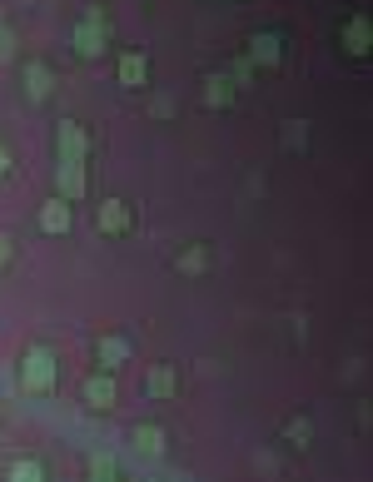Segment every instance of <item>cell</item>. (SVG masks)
Returning <instances> with one entry per match:
<instances>
[{"label": "cell", "mask_w": 373, "mask_h": 482, "mask_svg": "<svg viewBox=\"0 0 373 482\" xmlns=\"http://www.w3.org/2000/svg\"><path fill=\"white\" fill-rule=\"evenodd\" d=\"M55 154L60 160H90V135L85 125H75V119H60V129H55Z\"/></svg>", "instance_id": "cell-4"}, {"label": "cell", "mask_w": 373, "mask_h": 482, "mask_svg": "<svg viewBox=\"0 0 373 482\" xmlns=\"http://www.w3.org/2000/svg\"><path fill=\"white\" fill-rule=\"evenodd\" d=\"M369 15H349V25H343V50H349V55H359V60H363V55H369Z\"/></svg>", "instance_id": "cell-14"}, {"label": "cell", "mask_w": 373, "mask_h": 482, "mask_svg": "<svg viewBox=\"0 0 373 482\" xmlns=\"http://www.w3.org/2000/svg\"><path fill=\"white\" fill-rule=\"evenodd\" d=\"M5 60H15V35L11 31H0V65Z\"/></svg>", "instance_id": "cell-23"}, {"label": "cell", "mask_w": 373, "mask_h": 482, "mask_svg": "<svg viewBox=\"0 0 373 482\" xmlns=\"http://www.w3.org/2000/svg\"><path fill=\"white\" fill-rule=\"evenodd\" d=\"M70 224H75V209L60 199V194L40 204V229H45V234H55V239H60V234H70Z\"/></svg>", "instance_id": "cell-10"}, {"label": "cell", "mask_w": 373, "mask_h": 482, "mask_svg": "<svg viewBox=\"0 0 373 482\" xmlns=\"http://www.w3.org/2000/svg\"><path fill=\"white\" fill-rule=\"evenodd\" d=\"M284 438H289V448H309V443H314V423L309 418H289Z\"/></svg>", "instance_id": "cell-18"}, {"label": "cell", "mask_w": 373, "mask_h": 482, "mask_svg": "<svg viewBox=\"0 0 373 482\" xmlns=\"http://www.w3.org/2000/svg\"><path fill=\"white\" fill-rule=\"evenodd\" d=\"M95 358H100L105 373L125 368L129 364V338H125V333H100V338H95Z\"/></svg>", "instance_id": "cell-8"}, {"label": "cell", "mask_w": 373, "mask_h": 482, "mask_svg": "<svg viewBox=\"0 0 373 482\" xmlns=\"http://www.w3.org/2000/svg\"><path fill=\"white\" fill-rule=\"evenodd\" d=\"M11 174V154H5V145H0V180Z\"/></svg>", "instance_id": "cell-25"}, {"label": "cell", "mask_w": 373, "mask_h": 482, "mask_svg": "<svg viewBox=\"0 0 373 482\" xmlns=\"http://www.w3.org/2000/svg\"><path fill=\"white\" fill-rule=\"evenodd\" d=\"M85 189H90V180H85V164H80V160H60V164H55V194H60L65 204H80V199H85Z\"/></svg>", "instance_id": "cell-3"}, {"label": "cell", "mask_w": 373, "mask_h": 482, "mask_svg": "<svg viewBox=\"0 0 373 482\" xmlns=\"http://www.w3.org/2000/svg\"><path fill=\"white\" fill-rule=\"evenodd\" d=\"M50 90H55L50 65H45V60H25V95L40 105V100H50Z\"/></svg>", "instance_id": "cell-12"}, {"label": "cell", "mask_w": 373, "mask_h": 482, "mask_svg": "<svg viewBox=\"0 0 373 482\" xmlns=\"http://www.w3.org/2000/svg\"><path fill=\"white\" fill-rule=\"evenodd\" d=\"M55 383H60V364H55V354L50 348H25V358H21V388L25 393H55Z\"/></svg>", "instance_id": "cell-1"}, {"label": "cell", "mask_w": 373, "mask_h": 482, "mask_svg": "<svg viewBox=\"0 0 373 482\" xmlns=\"http://www.w3.org/2000/svg\"><path fill=\"white\" fill-rule=\"evenodd\" d=\"M279 60H284V40H279L274 31H254V35H249V65H254V70H259V65L274 70Z\"/></svg>", "instance_id": "cell-7"}, {"label": "cell", "mask_w": 373, "mask_h": 482, "mask_svg": "<svg viewBox=\"0 0 373 482\" xmlns=\"http://www.w3.org/2000/svg\"><path fill=\"white\" fill-rule=\"evenodd\" d=\"M0 31H5V15H0Z\"/></svg>", "instance_id": "cell-26"}, {"label": "cell", "mask_w": 373, "mask_h": 482, "mask_svg": "<svg viewBox=\"0 0 373 482\" xmlns=\"http://www.w3.org/2000/svg\"><path fill=\"white\" fill-rule=\"evenodd\" d=\"M224 75L235 80V90H239V85H249V80H254V65H249V55H239V60L224 70Z\"/></svg>", "instance_id": "cell-20"}, {"label": "cell", "mask_w": 373, "mask_h": 482, "mask_svg": "<svg viewBox=\"0 0 373 482\" xmlns=\"http://www.w3.org/2000/svg\"><path fill=\"white\" fill-rule=\"evenodd\" d=\"M174 268H180V274H204V268H209V249H204V244L184 249V254L174 259Z\"/></svg>", "instance_id": "cell-17"}, {"label": "cell", "mask_w": 373, "mask_h": 482, "mask_svg": "<svg viewBox=\"0 0 373 482\" xmlns=\"http://www.w3.org/2000/svg\"><path fill=\"white\" fill-rule=\"evenodd\" d=\"M149 115L170 119V115H174V100H170V95H155V100H149Z\"/></svg>", "instance_id": "cell-22"}, {"label": "cell", "mask_w": 373, "mask_h": 482, "mask_svg": "<svg viewBox=\"0 0 373 482\" xmlns=\"http://www.w3.org/2000/svg\"><path fill=\"white\" fill-rule=\"evenodd\" d=\"M5 482H50V472H45V462H35V458H15L11 468H5Z\"/></svg>", "instance_id": "cell-16"}, {"label": "cell", "mask_w": 373, "mask_h": 482, "mask_svg": "<svg viewBox=\"0 0 373 482\" xmlns=\"http://www.w3.org/2000/svg\"><path fill=\"white\" fill-rule=\"evenodd\" d=\"M149 80V55L145 50H125L120 55V85L125 90H145Z\"/></svg>", "instance_id": "cell-11"}, {"label": "cell", "mask_w": 373, "mask_h": 482, "mask_svg": "<svg viewBox=\"0 0 373 482\" xmlns=\"http://www.w3.org/2000/svg\"><path fill=\"white\" fill-rule=\"evenodd\" d=\"M80 398H85V403L95 408V413H110V408L120 403L115 373H105V368H100V373H90V378H85V388H80Z\"/></svg>", "instance_id": "cell-6"}, {"label": "cell", "mask_w": 373, "mask_h": 482, "mask_svg": "<svg viewBox=\"0 0 373 482\" xmlns=\"http://www.w3.org/2000/svg\"><path fill=\"white\" fill-rule=\"evenodd\" d=\"M75 50L85 55V60H95V55H105V45H110V15L100 11V5H90L85 11V21L75 25Z\"/></svg>", "instance_id": "cell-2"}, {"label": "cell", "mask_w": 373, "mask_h": 482, "mask_svg": "<svg viewBox=\"0 0 373 482\" xmlns=\"http://www.w3.org/2000/svg\"><path fill=\"white\" fill-rule=\"evenodd\" d=\"M204 105H209V110H224V105H235V80L224 75V70H214V75L204 80Z\"/></svg>", "instance_id": "cell-15"}, {"label": "cell", "mask_w": 373, "mask_h": 482, "mask_svg": "<svg viewBox=\"0 0 373 482\" xmlns=\"http://www.w3.org/2000/svg\"><path fill=\"white\" fill-rule=\"evenodd\" d=\"M90 482H120L115 458H110V452H95V458H90Z\"/></svg>", "instance_id": "cell-19"}, {"label": "cell", "mask_w": 373, "mask_h": 482, "mask_svg": "<svg viewBox=\"0 0 373 482\" xmlns=\"http://www.w3.org/2000/svg\"><path fill=\"white\" fill-rule=\"evenodd\" d=\"M284 145H289V150H298V145H309V129H304V125L294 119V125L284 129Z\"/></svg>", "instance_id": "cell-21"}, {"label": "cell", "mask_w": 373, "mask_h": 482, "mask_svg": "<svg viewBox=\"0 0 373 482\" xmlns=\"http://www.w3.org/2000/svg\"><path fill=\"white\" fill-rule=\"evenodd\" d=\"M129 438H135V448L145 452V458H164V452H170V433L155 428V423H139V428L129 433Z\"/></svg>", "instance_id": "cell-13"}, {"label": "cell", "mask_w": 373, "mask_h": 482, "mask_svg": "<svg viewBox=\"0 0 373 482\" xmlns=\"http://www.w3.org/2000/svg\"><path fill=\"white\" fill-rule=\"evenodd\" d=\"M180 393V373H174V364H149L145 373V398H155V403H164V398Z\"/></svg>", "instance_id": "cell-9"}, {"label": "cell", "mask_w": 373, "mask_h": 482, "mask_svg": "<svg viewBox=\"0 0 373 482\" xmlns=\"http://www.w3.org/2000/svg\"><path fill=\"white\" fill-rule=\"evenodd\" d=\"M95 229H100V234H110V239L129 234V229H135V215H129V204H125V199H105V204L95 209Z\"/></svg>", "instance_id": "cell-5"}, {"label": "cell", "mask_w": 373, "mask_h": 482, "mask_svg": "<svg viewBox=\"0 0 373 482\" xmlns=\"http://www.w3.org/2000/svg\"><path fill=\"white\" fill-rule=\"evenodd\" d=\"M11 254H15L11 234H0V274H5V264H11Z\"/></svg>", "instance_id": "cell-24"}]
</instances>
